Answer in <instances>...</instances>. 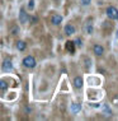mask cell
Here are the masks:
<instances>
[{
	"label": "cell",
	"mask_w": 118,
	"mask_h": 121,
	"mask_svg": "<svg viewBox=\"0 0 118 121\" xmlns=\"http://www.w3.org/2000/svg\"><path fill=\"white\" fill-rule=\"evenodd\" d=\"M106 13H107V17L109 19H113V21L118 19V9L116 6H108Z\"/></svg>",
	"instance_id": "6da1fadb"
},
{
	"label": "cell",
	"mask_w": 118,
	"mask_h": 121,
	"mask_svg": "<svg viewBox=\"0 0 118 121\" xmlns=\"http://www.w3.org/2000/svg\"><path fill=\"white\" fill-rule=\"evenodd\" d=\"M23 65H24L25 68H29V69H32V68H34L36 66V60H34V57L33 56H27V57H24L23 59Z\"/></svg>",
	"instance_id": "7a4b0ae2"
},
{
	"label": "cell",
	"mask_w": 118,
	"mask_h": 121,
	"mask_svg": "<svg viewBox=\"0 0 118 121\" xmlns=\"http://www.w3.org/2000/svg\"><path fill=\"white\" fill-rule=\"evenodd\" d=\"M29 14L28 13H25V9L24 8H22L20 9V13H19V21H20V23L22 24H25V23H28L29 22Z\"/></svg>",
	"instance_id": "3957f363"
},
{
	"label": "cell",
	"mask_w": 118,
	"mask_h": 121,
	"mask_svg": "<svg viewBox=\"0 0 118 121\" xmlns=\"http://www.w3.org/2000/svg\"><path fill=\"white\" fill-rule=\"evenodd\" d=\"M1 69H3V71H6V73H9V71H12V69H13V64H12L10 59H5V60L3 61Z\"/></svg>",
	"instance_id": "277c9868"
},
{
	"label": "cell",
	"mask_w": 118,
	"mask_h": 121,
	"mask_svg": "<svg viewBox=\"0 0 118 121\" xmlns=\"http://www.w3.org/2000/svg\"><path fill=\"white\" fill-rule=\"evenodd\" d=\"M83 29H84V32H85L86 35H91V33H93L94 28H93V23H91V21H89V22H85V24H84Z\"/></svg>",
	"instance_id": "5b68a950"
},
{
	"label": "cell",
	"mask_w": 118,
	"mask_h": 121,
	"mask_svg": "<svg viewBox=\"0 0 118 121\" xmlns=\"http://www.w3.org/2000/svg\"><path fill=\"white\" fill-rule=\"evenodd\" d=\"M61 22H62V15H60V14H53L51 17V23L53 26L61 24Z\"/></svg>",
	"instance_id": "8992f818"
},
{
	"label": "cell",
	"mask_w": 118,
	"mask_h": 121,
	"mask_svg": "<svg viewBox=\"0 0 118 121\" xmlns=\"http://www.w3.org/2000/svg\"><path fill=\"white\" fill-rule=\"evenodd\" d=\"M93 52L97 55V56H102L103 55V52H104V48L103 46H100V45H94V47H93Z\"/></svg>",
	"instance_id": "52a82bcc"
},
{
	"label": "cell",
	"mask_w": 118,
	"mask_h": 121,
	"mask_svg": "<svg viewBox=\"0 0 118 121\" xmlns=\"http://www.w3.org/2000/svg\"><path fill=\"white\" fill-rule=\"evenodd\" d=\"M75 32H76V29H75V27L73 24H67L66 27H65V33L69 35V36H71V35H74Z\"/></svg>",
	"instance_id": "ba28073f"
},
{
	"label": "cell",
	"mask_w": 118,
	"mask_h": 121,
	"mask_svg": "<svg viewBox=\"0 0 118 121\" xmlns=\"http://www.w3.org/2000/svg\"><path fill=\"white\" fill-rule=\"evenodd\" d=\"M74 86L75 88H77V89H80L81 87H83V79H81V77H76L74 79Z\"/></svg>",
	"instance_id": "9c48e42d"
},
{
	"label": "cell",
	"mask_w": 118,
	"mask_h": 121,
	"mask_svg": "<svg viewBox=\"0 0 118 121\" xmlns=\"http://www.w3.org/2000/svg\"><path fill=\"white\" fill-rule=\"evenodd\" d=\"M17 48L19 51H24L25 48H27V43H25L24 41H18L17 42Z\"/></svg>",
	"instance_id": "30bf717a"
},
{
	"label": "cell",
	"mask_w": 118,
	"mask_h": 121,
	"mask_svg": "<svg viewBox=\"0 0 118 121\" xmlns=\"http://www.w3.org/2000/svg\"><path fill=\"white\" fill-rule=\"evenodd\" d=\"M80 110H81V104L80 103H73L71 104V111H73V113H77Z\"/></svg>",
	"instance_id": "8fae6325"
},
{
	"label": "cell",
	"mask_w": 118,
	"mask_h": 121,
	"mask_svg": "<svg viewBox=\"0 0 118 121\" xmlns=\"http://www.w3.org/2000/svg\"><path fill=\"white\" fill-rule=\"evenodd\" d=\"M66 50L67 51H70L71 52V54H74V42L73 41H67L66 42Z\"/></svg>",
	"instance_id": "7c38bea8"
},
{
	"label": "cell",
	"mask_w": 118,
	"mask_h": 121,
	"mask_svg": "<svg viewBox=\"0 0 118 121\" xmlns=\"http://www.w3.org/2000/svg\"><path fill=\"white\" fill-rule=\"evenodd\" d=\"M103 110H104V112H106V113H108V115H107V116H110V113H112V112H110V110H109V107H108V106H107V104H104V106H103Z\"/></svg>",
	"instance_id": "4fadbf2b"
},
{
	"label": "cell",
	"mask_w": 118,
	"mask_h": 121,
	"mask_svg": "<svg viewBox=\"0 0 118 121\" xmlns=\"http://www.w3.org/2000/svg\"><path fill=\"white\" fill-rule=\"evenodd\" d=\"M33 8H34V0H29V3H28V9H29V10H32Z\"/></svg>",
	"instance_id": "5bb4252c"
},
{
	"label": "cell",
	"mask_w": 118,
	"mask_h": 121,
	"mask_svg": "<svg viewBox=\"0 0 118 121\" xmlns=\"http://www.w3.org/2000/svg\"><path fill=\"white\" fill-rule=\"evenodd\" d=\"M74 45H77L79 47H81V38H76V40H75V42H74Z\"/></svg>",
	"instance_id": "9a60e30c"
},
{
	"label": "cell",
	"mask_w": 118,
	"mask_h": 121,
	"mask_svg": "<svg viewBox=\"0 0 118 121\" xmlns=\"http://www.w3.org/2000/svg\"><path fill=\"white\" fill-rule=\"evenodd\" d=\"M18 32H19V28L18 27H13V29H12V35H18Z\"/></svg>",
	"instance_id": "2e32d148"
},
{
	"label": "cell",
	"mask_w": 118,
	"mask_h": 121,
	"mask_svg": "<svg viewBox=\"0 0 118 121\" xmlns=\"http://www.w3.org/2000/svg\"><path fill=\"white\" fill-rule=\"evenodd\" d=\"M29 21H31V23H32V24H34V23H37V21H38V18H37V17H36V15H34V17H32V18H29Z\"/></svg>",
	"instance_id": "e0dca14e"
},
{
	"label": "cell",
	"mask_w": 118,
	"mask_h": 121,
	"mask_svg": "<svg viewBox=\"0 0 118 121\" xmlns=\"http://www.w3.org/2000/svg\"><path fill=\"white\" fill-rule=\"evenodd\" d=\"M81 3H83V5H89L91 3V0H81Z\"/></svg>",
	"instance_id": "ac0fdd59"
}]
</instances>
